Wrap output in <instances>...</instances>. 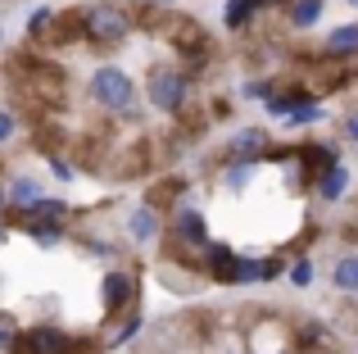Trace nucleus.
<instances>
[{
    "label": "nucleus",
    "mask_w": 358,
    "mask_h": 354,
    "mask_svg": "<svg viewBox=\"0 0 358 354\" xmlns=\"http://www.w3.org/2000/svg\"><path fill=\"white\" fill-rule=\"evenodd\" d=\"M87 96H91V105L105 109V114H131V105H136V82L122 69H114V64H105V69L91 73Z\"/></svg>",
    "instance_id": "obj_1"
},
{
    "label": "nucleus",
    "mask_w": 358,
    "mask_h": 354,
    "mask_svg": "<svg viewBox=\"0 0 358 354\" xmlns=\"http://www.w3.org/2000/svg\"><path fill=\"white\" fill-rule=\"evenodd\" d=\"M82 36H91V41L100 45H118L131 36V14L114 0H100V5H87L82 9Z\"/></svg>",
    "instance_id": "obj_2"
},
{
    "label": "nucleus",
    "mask_w": 358,
    "mask_h": 354,
    "mask_svg": "<svg viewBox=\"0 0 358 354\" xmlns=\"http://www.w3.org/2000/svg\"><path fill=\"white\" fill-rule=\"evenodd\" d=\"M145 96L155 109H164V114H177V109H186V96H191V78H186L182 69H173V64H155L145 78Z\"/></svg>",
    "instance_id": "obj_3"
},
{
    "label": "nucleus",
    "mask_w": 358,
    "mask_h": 354,
    "mask_svg": "<svg viewBox=\"0 0 358 354\" xmlns=\"http://www.w3.org/2000/svg\"><path fill=\"white\" fill-rule=\"evenodd\" d=\"M69 350H73V337L64 327H50V323L27 327L9 341V354H69Z\"/></svg>",
    "instance_id": "obj_4"
},
{
    "label": "nucleus",
    "mask_w": 358,
    "mask_h": 354,
    "mask_svg": "<svg viewBox=\"0 0 358 354\" xmlns=\"http://www.w3.org/2000/svg\"><path fill=\"white\" fill-rule=\"evenodd\" d=\"M204 273H209V282H218V286H236L241 255L231 246H222V241H204Z\"/></svg>",
    "instance_id": "obj_5"
},
{
    "label": "nucleus",
    "mask_w": 358,
    "mask_h": 354,
    "mask_svg": "<svg viewBox=\"0 0 358 354\" xmlns=\"http://www.w3.org/2000/svg\"><path fill=\"white\" fill-rule=\"evenodd\" d=\"M168 227H173V241H182V246H191V250H204V241H209V227H204L195 204H177Z\"/></svg>",
    "instance_id": "obj_6"
},
{
    "label": "nucleus",
    "mask_w": 358,
    "mask_h": 354,
    "mask_svg": "<svg viewBox=\"0 0 358 354\" xmlns=\"http://www.w3.org/2000/svg\"><path fill=\"white\" fill-rule=\"evenodd\" d=\"M136 300V277L131 273H105L100 277V304H105V313H122L127 304Z\"/></svg>",
    "instance_id": "obj_7"
},
{
    "label": "nucleus",
    "mask_w": 358,
    "mask_h": 354,
    "mask_svg": "<svg viewBox=\"0 0 358 354\" xmlns=\"http://www.w3.org/2000/svg\"><path fill=\"white\" fill-rule=\"evenodd\" d=\"M227 155H231V160L259 164L263 155H268V132H263V127H241V132L227 141Z\"/></svg>",
    "instance_id": "obj_8"
},
{
    "label": "nucleus",
    "mask_w": 358,
    "mask_h": 354,
    "mask_svg": "<svg viewBox=\"0 0 358 354\" xmlns=\"http://www.w3.org/2000/svg\"><path fill=\"white\" fill-rule=\"evenodd\" d=\"M159 232H164V222H159L155 204H136V209L127 213V236L136 241V246H150V241H159Z\"/></svg>",
    "instance_id": "obj_9"
},
{
    "label": "nucleus",
    "mask_w": 358,
    "mask_h": 354,
    "mask_svg": "<svg viewBox=\"0 0 358 354\" xmlns=\"http://www.w3.org/2000/svg\"><path fill=\"white\" fill-rule=\"evenodd\" d=\"M69 218V204L64 200H32V204H23V209H14V222H64Z\"/></svg>",
    "instance_id": "obj_10"
},
{
    "label": "nucleus",
    "mask_w": 358,
    "mask_h": 354,
    "mask_svg": "<svg viewBox=\"0 0 358 354\" xmlns=\"http://www.w3.org/2000/svg\"><path fill=\"white\" fill-rule=\"evenodd\" d=\"M313 191H317V200H322V204H336L345 191H350V169H345V164L336 160L331 169H322V177H317Z\"/></svg>",
    "instance_id": "obj_11"
},
{
    "label": "nucleus",
    "mask_w": 358,
    "mask_h": 354,
    "mask_svg": "<svg viewBox=\"0 0 358 354\" xmlns=\"http://www.w3.org/2000/svg\"><path fill=\"white\" fill-rule=\"evenodd\" d=\"M272 277H281V259H245V255H241V273H236V282L259 286V282H272Z\"/></svg>",
    "instance_id": "obj_12"
},
{
    "label": "nucleus",
    "mask_w": 358,
    "mask_h": 354,
    "mask_svg": "<svg viewBox=\"0 0 358 354\" xmlns=\"http://www.w3.org/2000/svg\"><path fill=\"white\" fill-rule=\"evenodd\" d=\"M5 200H9V213L14 209H23V204H32V200H41V182H36V177H14V182H9V191H5Z\"/></svg>",
    "instance_id": "obj_13"
},
{
    "label": "nucleus",
    "mask_w": 358,
    "mask_h": 354,
    "mask_svg": "<svg viewBox=\"0 0 358 354\" xmlns=\"http://www.w3.org/2000/svg\"><path fill=\"white\" fill-rule=\"evenodd\" d=\"M327 55L331 59H345V55H358V23H345L327 36Z\"/></svg>",
    "instance_id": "obj_14"
},
{
    "label": "nucleus",
    "mask_w": 358,
    "mask_h": 354,
    "mask_svg": "<svg viewBox=\"0 0 358 354\" xmlns=\"http://www.w3.org/2000/svg\"><path fill=\"white\" fill-rule=\"evenodd\" d=\"M254 14H259V0H227V9H222V23H227L231 32H241V27L254 23Z\"/></svg>",
    "instance_id": "obj_15"
},
{
    "label": "nucleus",
    "mask_w": 358,
    "mask_h": 354,
    "mask_svg": "<svg viewBox=\"0 0 358 354\" xmlns=\"http://www.w3.org/2000/svg\"><path fill=\"white\" fill-rule=\"evenodd\" d=\"M322 5L327 0H290V27H313V23H322Z\"/></svg>",
    "instance_id": "obj_16"
},
{
    "label": "nucleus",
    "mask_w": 358,
    "mask_h": 354,
    "mask_svg": "<svg viewBox=\"0 0 358 354\" xmlns=\"http://www.w3.org/2000/svg\"><path fill=\"white\" fill-rule=\"evenodd\" d=\"M331 282H336V291H354V295H358V255H345V259H336V273H331Z\"/></svg>",
    "instance_id": "obj_17"
},
{
    "label": "nucleus",
    "mask_w": 358,
    "mask_h": 354,
    "mask_svg": "<svg viewBox=\"0 0 358 354\" xmlns=\"http://www.w3.org/2000/svg\"><path fill=\"white\" fill-rule=\"evenodd\" d=\"M250 182H254V164L250 160H231L227 173H222V186H227V191H245Z\"/></svg>",
    "instance_id": "obj_18"
},
{
    "label": "nucleus",
    "mask_w": 358,
    "mask_h": 354,
    "mask_svg": "<svg viewBox=\"0 0 358 354\" xmlns=\"http://www.w3.org/2000/svg\"><path fill=\"white\" fill-rule=\"evenodd\" d=\"M18 227H23L36 246H55V241H64V222H18Z\"/></svg>",
    "instance_id": "obj_19"
},
{
    "label": "nucleus",
    "mask_w": 358,
    "mask_h": 354,
    "mask_svg": "<svg viewBox=\"0 0 358 354\" xmlns=\"http://www.w3.org/2000/svg\"><path fill=\"white\" fill-rule=\"evenodd\" d=\"M136 332H141V313H136V318H127V323H122V332H118L114 341H109V350H122L127 341H136Z\"/></svg>",
    "instance_id": "obj_20"
},
{
    "label": "nucleus",
    "mask_w": 358,
    "mask_h": 354,
    "mask_svg": "<svg viewBox=\"0 0 358 354\" xmlns=\"http://www.w3.org/2000/svg\"><path fill=\"white\" fill-rule=\"evenodd\" d=\"M50 23H55V9H36V14L27 18V32L41 36V32H50Z\"/></svg>",
    "instance_id": "obj_21"
},
{
    "label": "nucleus",
    "mask_w": 358,
    "mask_h": 354,
    "mask_svg": "<svg viewBox=\"0 0 358 354\" xmlns=\"http://www.w3.org/2000/svg\"><path fill=\"white\" fill-rule=\"evenodd\" d=\"M290 282H295V286H308V282H313V259H295V268H290Z\"/></svg>",
    "instance_id": "obj_22"
},
{
    "label": "nucleus",
    "mask_w": 358,
    "mask_h": 354,
    "mask_svg": "<svg viewBox=\"0 0 358 354\" xmlns=\"http://www.w3.org/2000/svg\"><path fill=\"white\" fill-rule=\"evenodd\" d=\"M18 337V323L9 318V313H0V350H9V341Z\"/></svg>",
    "instance_id": "obj_23"
},
{
    "label": "nucleus",
    "mask_w": 358,
    "mask_h": 354,
    "mask_svg": "<svg viewBox=\"0 0 358 354\" xmlns=\"http://www.w3.org/2000/svg\"><path fill=\"white\" fill-rule=\"evenodd\" d=\"M268 96H272L268 82H245V100H268Z\"/></svg>",
    "instance_id": "obj_24"
},
{
    "label": "nucleus",
    "mask_w": 358,
    "mask_h": 354,
    "mask_svg": "<svg viewBox=\"0 0 358 354\" xmlns=\"http://www.w3.org/2000/svg\"><path fill=\"white\" fill-rule=\"evenodd\" d=\"M9 136H14V114H5V109H0V146H5Z\"/></svg>",
    "instance_id": "obj_25"
},
{
    "label": "nucleus",
    "mask_w": 358,
    "mask_h": 354,
    "mask_svg": "<svg viewBox=\"0 0 358 354\" xmlns=\"http://www.w3.org/2000/svg\"><path fill=\"white\" fill-rule=\"evenodd\" d=\"M345 136H350V141L358 146V109H354V114H350V118H345Z\"/></svg>",
    "instance_id": "obj_26"
},
{
    "label": "nucleus",
    "mask_w": 358,
    "mask_h": 354,
    "mask_svg": "<svg viewBox=\"0 0 358 354\" xmlns=\"http://www.w3.org/2000/svg\"><path fill=\"white\" fill-rule=\"evenodd\" d=\"M87 250H91V255H114V246H109V241H87Z\"/></svg>",
    "instance_id": "obj_27"
},
{
    "label": "nucleus",
    "mask_w": 358,
    "mask_h": 354,
    "mask_svg": "<svg viewBox=\"0 0 358 354\" xmlns=\"http://www.w3.org/2000/svg\"><path fill=\"white\" fill-rule=\"evenodd\" d=\"M55 177H64V182H69V177H73V169H69V164H64V160H55V169H50Z\"/></svg>",
    "instance_id": "obj_28"
},
{
    "label": "nucleus",
    "mask_w": 358,
    "mask_h": 354,
    "mask_svg": "<svg viewBox=\"0 0 358 354\" xmlns=\"http://www.w3.org/2000/svg\"><path fill=\"white\" fill-rule=\"evenodd\" d=\"M9 209V200H5V186H0V213H5Z\"/></svg>",
    "instance_id": "obj_29"
},
{
    "label": "nucleus",
    "mask_w": 358,
    "mask_h": 354,
    "mask_svg": "<svg viewBox=\"0 0 358 354\" xmlns=\"http://www.w3.org/2000/svg\"><path fill=\"white\" fill-rule=\"evenodd\" d=\"M0 236H5V222H0Z\"/></svg>",
    "instance_id": "obj_30"
},
{
    "label": "nucleus",
    "mask_w": 358,
    "mask_h": 354,
    "mask_svg": "<svg viewBox=\"0 0 358 354\" xmlns=\"http://www.w3.org/2000/svg\"><path fill=\"white\" fill-rule=\"evenodd\" d=\"M350 5H354V9H358V0H350Z\"/></svg>",
    "instance_id": "obj_31"
}]
</instances>
